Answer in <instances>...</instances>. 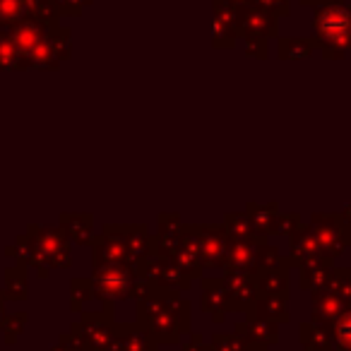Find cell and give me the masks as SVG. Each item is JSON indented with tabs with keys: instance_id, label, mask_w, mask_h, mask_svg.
Segmentation results:
<instances>
[{
	"instance_id": "cell-1",
	"label": "cell",
	"mask_w": 351,
	"mask_h": 351,
	"mask_svg": "<svg viewBox=\"0 0 351 351\" xmlns=\"http://www.w3.org/2000/svg\"><path fill=\"white\" fill-rule=\"evenodd\" d=\"M315 29L320 32L325 39L330 41H344L346 34L351 32V12L341 8V0L337 5H327L317 12L315 17Z\"/></svg>"
},
{
	"instance_id": "cell-2",
	"label": "cell",
	"mask_w": 351,
	"mask_h": 351,
	"mask_svg": "<svg viewBox=\"0 0 351 351\" xmlns=\"http://www.w3.org/2000/svg\"><path fill=\"white\" fill-rule=\"evenodd\" d=\"M29 10L27 0H0V22L22 20V15Z\"/></svg>"
},
{
	"instance_id": "cell-3",
	"label": "cell",
	"mask_w": 351,
	"mask_h": 351,
	"mask_svg": "<svg viewBox=\"0 0 351 351\" xmlns=\"http://www.w3.org/2000/svg\"><path fill=\"white\" fill-rule=\"evenodd\" d=\"M53 3H68V0H53ZM75 3H77V8H80L82 3H87V0H75Z\"/></svg>"
}]
</instances>
